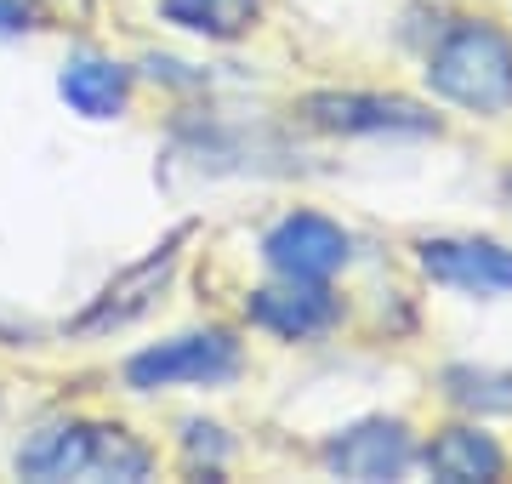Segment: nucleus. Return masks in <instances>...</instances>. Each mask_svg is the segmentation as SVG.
<instances>
[{
  "mask_svg": "<svg viewBox=\"0 0 512 484\" xmlns=\"http://www.w3.org/2000/svg\"><path fill=\"white\" fill-rule=\"evenodd\" d=\"M433 92L473 114L512 109V40L495 23H456L427 63Z\"/></svg>",
  "mask_w": 512,
  "mask_h": 484,
  "instance_id": "nucleus-1",
  "label": "nucleus"
},
{
  "mask_svg": "<svg viewBox=\"0 0 512 484\" xmlns=\"http://www.w3.org/2000/svg\"><path fill=\"white\" fill-rule=\"evenodd\" d=\"M239 376V342L228 331H205V336H177V342H160L126 365V382L131 388H211V382H234Z\"/></svg>",
  "mask_w": 512,
  "mask_h": 484,
  "instance_id": "nucleus-2",
  "label": "nucleus"
},
{
  "mask_svg": "<svg viewBox=\"0 0 512 484\" xmlns=\"http://www.w3.org/2000/svg\"><path fill=\"white\" fill-rule=\"evenodd\" d=\"M177 245H183V234H171L154 257H143L137 268H126L120 280L103 285V291L92 297V308L74 319V336L120 331V325H131V319H143L148 308H154V297L171 285V274H177Z\"/></svg>",
  "mask_w": 512,
  "mask_h": 484,
  "instance_id": "nucleus-3",
  "label": "nucleus"
},
{
  "mask_svg": "<svg viewBox=\"0 0 512 484\" xmlns=\"http://www.w3.org/2000/svg\"><path fill=\"white\" fill-rule=\"evenodd\" d=\"M302 114L319 131H348V137H359V131H439V120L421 103L382 92H313Z\"/></svg>",
  "mask_w": 512,
  "mask_h": 484,
  "instance_id": "nucleus-4",
  "label": "nucleus"
},
{
  "mask_svg": "<svg viewBox=\"0 0 512 484\" xmlns=\"http://www.w3.org/2000/svg\"><path fill=\"white\" fill-rule=\"evenodd\" d=\"M268 262H274L285 280H330L342 262H348V234L319 217V211H296L268 234Z\"/></svg>",
  "mask_w": 512,
  "mask_h": 484,
  "instance_id": "nucleus-5",
  "label": "nucleus"
},
{
  "mask_svg": "<svg viewBox=\"0 0 512 484\" xmlns=\"http://www.w3.org/2000/svg\"><path fill=\"white\" fill-rule=\"evenodd\" d=\"M421 268L467 297H507L512 291V251L495 240H421Z\"/></svg>",
  "mask_w": 512,
  "mask_h": 484,
  "instance_id": "nucleus-6",
  "label": "nucleus"
},
{
  "mask_svg": "<svg viewBox=\"0 0 512 484\" xmlns=\"http://www.w3.org/2000/svg\"><path fill=\"white\" fill-rule=\"evenodd\" d=\"M245 314L262 331L302 342V336H319L336 325V297L325 291V280H285V285H268V291H251Z\"/></svg>",
  "mask_w": 512,
  "mask_h": 484,
  "instance_id": "nucleus-7",
  "label": "nucleus"
},
{
  "mask_svg": "<svg viewBox=\"0 0 512 484\" xmlns=\"http://www.w3.org/2000/svg\"><path fill=\"white\" fill-rule=\"evenodd\" d=\"M325 462L342 479H365V484L399 479L410 467V433H404V422H359L342 439H330Z\"/></svg>",
  "mask_w": 512,
  "mask_h": 484,
  "instance_id": "nucleus-8",
  "label": "nucleus"
},
{
  "mask_svg": "<svg viewBox=\"0 0 512 484\" xmlns=\"http://www.w3.org/2000/svg\"><path fill=\"white\" fill-rule=\"evenodd\" d=\"M57 92L69 103L74 114H86V120H114V114L126 109L131 97V75L114 63V57H69L63 63V75H57Z\"/></svg>",
  "mask_w": 512,
  "mask_h": 484,
  "instance_id": "nucleus-9",
  "label": "nucleus"
},
{
  "mask_svg": "<svg viewBox=\"0 0 512 484\" xmlns=\"http://www.w3.org/2000/svg\"><path fill=\"white\" fill-rule=\"evenodd\" d=\"M421 462H427V473L444 479V484H490V479L507 473L501 445L478 428H444L433 445L421 450Z\"/></svg>",
  "mask_w": 512,
  "mask_h": 484,
  "instance_id": "nucleus-10",
  "label": "nucleus"
},
{
  "mask_svg": "<svg viewBox=\"0 0 512 484\" xmlns=\"http://www.w3.org/2000/svg\"><path fill=\"white\" fill-rule=\"evenodd\" d=\"M86 439L92 428L86 422H52V428H40L29 445L18 450V473L29 479H86Z\"/></svg>",
  "mask_w": 512,
  "mask_h": 484,
  "instance_id": "nucleus-11",
  "label": "nucleus"
},
{
  "mask_svg": "<svg viewBox=\"0 0 512 484\" xmlns=\"http://www.w3.org/2000/svg\"><path fill=\"white\" fill-rule=\"evenodd\" d=\"M256 12H262V0H165V23L211 35V40L245 35L256 23Z\"/></svg>",
  "mask_w": 512,
  "mask_h": 484,
  "instance_id": "nucleus-12",
  "label": "nucleus"
},
{
  "mask_svg": "<svg viewBox=\"0 0 512 484\" xmlns=\"http://www.w3.org/2000/svg\"><path fill=\"white\" fill-rule=\"evenodd\" d=\"M154 450L126 428H92L86 439V479H148Z\"/></svg>",
  "mask_w": 512,
  "mask_h": 484,
  "instance_id": "nucleus-13",
  "label": "nucleus"
},
{
  "mask_svg": "<svg viewBox=\"0 0 512 484\" xmlns=\"http://www.w3.org/2000/svg\"><path fill=\"white\" fill-rule=\"evenodd\" d=\"M507 382V376H484V371H450V393H456L461 405L473 410H512V388L495 393Z\"/></svg>",
  "mask_w": 512,
  "mask_h": 484,
  "instance_id": "nucleus-14",
  "label": "nucleus"
},
{
  "mask_svg": "<svg viewBox=\"0 0 512 484\" xmlns=\"http://www.w3.org/2000/svg\"><path fill=\"white\" fill-rule=\"evenodd\" d=\"M35 29V0H0V35Z\"/></svg>",
  "mask_w": 512,
  "mask_h": 484,
  "instance_id": "nucleus-15",
  "label": "nucleus"
},
{
  "mask_svg": "<svg viewBox=\"0 0 512 484\" xmlns=\"http://www.w3.org/2000/svg\"><path fill=\"white\" fill-rule=\"evenodd\" d=\"M507 200H512V183H507Z\"/></svg>",
  "mask_w": 512,
  "mask_h": 484,
  "instance_id": "nucleus-16",
  "label": "nucleus"
}]
</instances>
